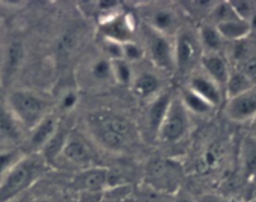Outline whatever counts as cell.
<instances>
[{"label":"cell","instance_id":"6da1fadb","mask_svg":"<svg viewBox=\"0 0 256 202\" xmlns=\"http://www.w3.org/2000/svg\"><path fill=\"white\" fill-rule=\"evenodd\" d=\"M89 134L98 145L112 152L128 151L136 140L135 125L116 114H95L86 119Z\"/></svg>","mask_w":256,"mask_h":202},{"label":"cell","instance_id":"7a4b0ae2","mask_svg":"<svg viewBox=\"0 0 256 202\" xmlns=\"http://www.w3.org/2000/svg\"><path fill=\"white\" fill-rule=\"evenodd\" d=\"M48 164L40 155H24L6 174L0 177V202H12L32 187L46 172Z\"/></svg>","mask_w":256,"mask_h":202},{"label":"cell","instance_id":"3957f363","mask_svg":"<svg viewBox=\"0 0 256 202\" xmlns=\"http://www.w3.org/2000/svg\"><path fill=\"white\" fill-rule=\"evenodd\" d=\"M6 107L22 127L32 130L48 115V104L40 95L25 89L9 92Z\"/></svg>","mask_w":256,"mask_h":202},{"label":"cell","instance_id":"277c9868","mask_svg":"<svg viewBox=\"0 0 256 202\" xmlns=\"http://www.w3.org/2000/svg\"><path fill=\"white\" fill-rule=\"evenodd\" d=\"M190 127V114L179 97L172 96L156 137L165 144H175L184 139Z\"/></svg>","mask_w":256,"mask_h":202},{"label":"cell","instance_id":"5b68a950","mask_svg":"<svg viewBox=\"0 0 256 202\" xmlns=\"http://www.w3.org/2000/svg\"><path fill=\"white\" fill-rule=\"evenodd\" d=\"M145 36H146L148 54L154 65L164 71H174V42L169 36L159 34L145 25Z\"/></svg>","mask_w":256,"mask_h":202},{"label":"cell","instance_id":"8992f818","mask_svg":"<svg viewBox=\"0 0 256 202\" xmlns=\"http://www.w3.org/2000/svg\"><path fill=\"white\" fill-rule=\"evenodd\" d=\"M112 174L106 167L92 166L80 172L74 179L72 185L80 194L102 195L112 185Z\"/></svg>","mask_w":256,"mask_h":202},{"label":"cell","instance_id":"52a82bcc","mask_svg":"<svg viewBox=\"0 0 256 202\" xmlns=\"http://www.w3.org/2000/svg\"><path fill=\"white\" fill-rule=\"evenodd\" d=\"M225 115L235 122L252 121L256 117V87L228 99Z\"/></svg>","mask_w":256,"mask_h":202},{"label":"cell","instance_id":"ba28073f","mask_svg":"<svg viewBox=\"0 0 256 202\" xmlns=\"http://www.w3.org/2000/svg\"><path fill=\"white\" fill-rule=\"evenodd\" d=\"M199 40L190 31H178L174 41L175 70L185 71L194 64L198 55Z\"/></svg>","mask_w":256,"mask_h":202},{"label":"cell","instance_id":"9c48e42d","mask_svg":"<svg viewBox=\"0 0 256 202\" xmlns=\"http://www.w3.org/2000/svg\"><path fill=\"white\" fill-rule=\"evenodd\" d=\"M100 31L104 39L114 40L124 44V42L132 41L134 22L130 15L118 14L105 19L100 25Z\"/></svg>","mask_w":256,"mask_h":202},{"label":"cell","instance_id":"30bf717a","mask_svg":"<svg viewBox=\"0 0 256 202\" xmlns=\"http://www.w3.org/2000/svg\"><path fill=\"white\" fill-rule=\"evenodd\" d=\"M62 156L70 164L82 167H92L94 156L86 142L75 134L68 135L66 142L62 151Z\"/></svg>","mask_w":256,"mask_h":202},{"label":"cell","instance_id":"8fae6325","mask_svg":"<svg viewBox=\"0 0 256 202\" xmlns=\"http://www.w3.org/2000/svg\"><path fill=\"white\" fill-rule=\"evenodd\" d=\"M192 91L209 102L212 107L220 106L222 102V89L205 74L192 75L188 86Z\"/></svg>","mask_w":256,"mask_h":202},{"label":"cell","instance_id":"7c38bea8","mask_svg":"<svg viewBox=\"0 0 256 202\" xmlns=\"http://www.w3.org/2000/svg\"><path fill=\"white\" fill-rule=\"evenodd\" d=\"M24 57L25 47L22 41L12 40L10 42H8L2 55V67H0L2 79L5 81L12 79L16 74L19 67L22 66Z\"/></svg>","mask_w":256,"mask_h":202},{"label":"cell","instance_id":"4fadbf2b","mask_svg":"<svg viewBox=\"0 0 256 202\" xmlns=\"http://www.w3.org/2000/svg\"><path fill=\"white\" fill-rule=\"evenodd\" d=\"M178 25H179V17L176 12L170 7H159L152 10L146 21V26L165 36L178 34L179 29Z\"/></svg>","mask_w":256,"mask_h":202},{"label":"cell","instance_id":"5bb4252c","mask_svg":"<svg viewBox=\"0 0 256 202\" xmlns=\"http://www.w3.org/2000/svg\"><path fill=\"white\" fill-rule=\"evenodd\" d=\"M200 61H202L205 75L209 76L212 81L216 82L222 89L225 87V84H226L230 75L226 60L219 52H212V54L202 55Z\"/></svg>","mask_w":256,"mask_h":202},{"label":"cell","instance_id":"9a60e30c","mask_svg":"<svg viewBox=\"0 0 256 202\" xmlns=\"http://www.w3.org/2000/svg\"><path fill=\"white\" fill-rule=\"evenodd\" d=\"M58 129V119L52 114H48L36 126L30 130L29 142L32 149L39 152Z\"/></svg>","mask_w":256,"mask_h":202},{"label":"cell","instance_id":"2e32d148","mask_svg":"<svg viewBox=\"0 0 256 202\" xmlns=\"http://www.w3.org/2000/svg\"><path fill=\"white\" fill-rule=\"evenodd\" d=\"M240 167L248 180H256V139L248 135L242 139L239 150Z\"/></svg>","mask_w":256,"mask_h":202},{"label":"cell","instance_id":"e0dca14e","mask_svg":"<svg viewBox=\"0 0 256 202\" xmlns=\"http://www.w3.org/2000/svg\"><path fill=\"white\" fill-rule=\"evenodd\" d=\"M22 137V126L6 106L0 104V145H12Z\"/></svg>","mask_w":256,"mask_h":202},{"label":"cell","instance_id":"ac0fdd59","mask_svg":"<svg viewBox=\"0 0 256 202\" xmlns=\"http://www.w3.org/2000/svg\"><path fill=\"white\" fill-rule=\"evenodd\" d=\"M172 99V95L170 92H160L152 99L150 104L149 110H148V125H149L150 131L154 132L155 135L159 131L160 125L164 120Z\"/></svg>","mask_w":256,"mask_h":202},{"label":"cell","instance_id":"d6986e66","mask_svg":"<svg viewBox=\"0 0 256 202\" xmlns=\"http://www.w3.org/2000/svg\"><path fill=\"white\" fill-rule=\"evenodd\" d=\"M215 26L222 39L232 40V41H240V40L245 39L252 31L249 22L242 19L229 20V21L220 22Z\"/></svg>","mask_w":256,"mask_h":202},{"label":"cell","instance_id":"ffe728a7","mask_svg":"<svg viewBox=\"0 0 256 202\" xmlns=\"http://www.w3.org/2000/svg\"><path fill=\"white\" fill-rule=\"evenodd\" d=\"M132 87L135 94L142 99L155 97L159 92L160 81L156 75L152 74V72H142L136 77H134Z\"/></svg>","mask_w":256,"mask_h":202},{"label":"cell","instance_id":"44dd1931","mask_svg":"<svg viewBox=\"0 0 256 202\" xmlns=\"http://www.w3.org/2000/svg\"><path fill=\"white\" fill-rule=\"evenodd\" d=\"M68 132L62 131V130L58 129V131L50 137L49 141L44 145L42 150L39 151V155L42 157L48 166H52L55 164L56 159L62 156V151L64 149V145L68 139Z\"/></svg>","mask_w":256,"mask_h":202},{"label":"cell","instance_id":"7402d4cb","mask_svg":"<svg viewBox=\"0 0 256 202\" xmlns=\"http://www.w3.org/2000/svg\"><path fill=\"white\" fill-rule=\"evenodd\" d=\"M150 177L152 179L155 186L164 190L175 187L178 181V176L174 170H172V165L162 161H158L154 165H152Z\"/></svg>","mask_w":256,"mask_h":202},{"label":"cell","instance_id":"603a6c76","mask_svg":"<svg viewBox=\"0 0 256 202\" xmlns=\"http://www.w3.org/2000/svg\"><path fill=\"white\" fill-rule=\"evenodd\" d=\"M88 76L90 81L96 85L105 84L108 81H114L112 72V60L105 56H100L90 61L88 66Z\"/></svg>","mask_w":256,"mask_h":202},{"label":"cell","instance_id":"cb8c5ba5","mask_svg":"<svg viewBox=\"0 0 256 202\" xmlns=\"http://www.w3.org/2000/svg\"><path fill=\"white\" fill-rule=\"evenodd\" d=\"M179 99L180 101L182 102V105H184L185 109L188 110L189 114L192 112V114L205 116V115H209L210 112L212 111V109H214L209 102L205 101L202 97H200L199 95L195 94L194 91H192L189 87L182 89Z\"/></svg>","mask_w":256,"mask_h":202},{"label":"cell","instance_id":"d4e9b609","mask_svg":"<svg viewBox=\"0 0 256 202\" xmlns=\"http://www.w3.org/2000/svg\"><path fill=\"white\" fill-rule=\"evenodd\" d=\"M199 40L200 46L204 47L205 54H212L219 52L222 45V37L220 36L216 26L214 24H204L199 29Z\"/></svg>","mask_w":256,"mask_h":202},{"label":"cell","instance_id":"484cf974","mask_svg":"<svg viewBox=\"0 0 256 202\" xmlns=\"http://www.w3.org/2000/svg\"><path fill=\"white\" fill-rule=\"evenodd\" d=\"M254 84L248 79L246 75L240 70L236 71H230L229 79H228L226 84H225V92H226L228 99L238 96L240 94L249 91V90L254 89Z\"/></svg>","mask_w":256,"mask_h":202},{"label":"cell","instance_id":"4316f807","mask_svg":"<svg viewBox=\"0 0 256 202\" xmlns=\"http://www.w3.org/2000/svg\"><path fill=\"white\" fill-rule=\"evenodd\" d=\"M112 79L116 84L132 85V80H134L132 64L124 59L112 60Z\"/></svg>","mask_w":256,"mask_h":202},{"label":"cell","instance_id":"83f0119b","mask_svg":"<svg viewBox=\"0 0 256 202\" xmlns=\"http://www.w3.org/2000/svg\"><path fill=\"white\" fill-rule=\"evenodd\" d=\"M222 155H224V151H222V147L220 145H212V146H209L205 150L204 154L202 155V157H200V169H202V171H210V170L215 169L220 164L222 157H224Z\"/></svg>","mask_w":256,"mask_h":202},{"label":"cell","instance_id":"f1b7e54d","mask_svg":"<svg viewBox=\"0 0 256 202\" xmlns=\"http://www.w3.org/2000/svg\"><path fill=\"white\" fill-rule=\"evenodd\" d=\"M210 17L214 21V25L220 24V22L229 21V20L240 19L236 12L232 9L230 1H219L215 2L212 9L210 10Z\"/></svg>","mask_w":256,"mask_h":202},{"label":"cell","instance_id":"f546056e","mask_svg":"<svg viewBox=\"0 0 256 202\" xmlns=\"http://www.w3.org/2000/svg\"><path fill=\"white\" fill-rule=\"evenodd\" d=\"M24 156L19 149H8L0 151V177L4 176L15 164Z\"/></svg>","mask_w":256,"mask_h":202},{"label":"cell","instance_id":"4dcf8cb0","mask_svg":"<svg viewBox=\"0 0 256 202\" xmlns=\"http://www.w3.org/2000/svg\"><path fill=\"white\" fill-rule=\"evenodd\" d=\"M230 4H232V9L236 12L238 16L248 22H249V20L252 19V15L256 12L255 2L252 1H246V0H234V1H230Z\"/></svg>","mask_w":256,"mask_h":202},{"label":"cell","instance_id":"1f68e13d","mask_svg":"<svg viewBox=\"0 0 256 202\" xmlns=\"http://www.w3.org/2000/svg\"><path fill=\"white\" fill-rule=\"evenodd\" d=\"M144 55L145 49L135 41H128L122 44V59L126 60L130 64L134 61H139Z\"/></svg>","mask_w":256,"mask_h":202},{"label":"cell","instance_id":"d6a6232c","mask_svg":"<svg viewBox=\"0 0 256 202\" xmlns=\"http://www.w3.org/2000/svg\"><path fill=\"white\" fill-rule=\"evenodd\" d=\"M102 49H104V56L109 60L122 59V44L114 41V40L104 39L102 40Z\"/></svg>","mask_w":256,"mask_h":202},{"label":"cell","instance_id":"836d02e7","mask_svg":"<svg viewBox=\"0 0 256 202\" xmlns=\"http://www.w3.org/2000/svg\"><path fill=\"white\" fill-rule=\"evenodd\" d=\"M78 101H79V97H78L76 92L75 91H68L62 95V100H60V107L65 111H70V110L74 109L76 106Z\"/></svg>","mask_w":256,"mask_h":202},{"label":"cell","instance_id":"e575fe53","mask_svg":"<svg viewBox=\"0 0 256 202\" xmlns=\"http://www.w3.org/2000/svg\"><path fill=\"white\" fill-rule=\"evenodd\" d=\"M240 71L244 72L248 76V79L256 86V57H252V59L246 60L240 69Z\"/></svg>","mask_w":256,"mask_h":202},{"label":"cell","instance_id":"d590c367","mask_svg":"<svg viewBox=\"0 0 256 202\" xmlns=\"http://www.w3.org/2000/svg\"><path fill=\"white\" fill-rule=\"evenodd\" d=\"M195 202H238V201L234 199H230V197L222 196V195L205 194V195H202L199 199L195 200Z\"/></svg>","mask_w":256,"mask_h":202},{"label":"cell","instance_id":"8d00e7d4","mask_svg":"<svg viewBox=\"0 0 256 202\" xmlns=\"http://www.w3.org/2000/svg\"><path fill=\"white\" fill-rule=\"evenodd\" d=\"M102 195L99 194H80L78 202H102Z\"/></svg>","mask_w":256,"mask_h":202},{"label":"cell","instance_id":"74e56055","mask_svg":"<svg viewBox=\"0 0 256 202\" xmlns=\"http://www.w3.org/2000/svg\"><path fill=\"white\" fill-rule=\"evenodd\" d=\"M172 202H195V199H192V197L190 196L189 194H186V192L179 191Z\"/></svg>","mask_w":256,"mask_h":202},{"label":"cell","instance_id":"f35d334b","mask_svg":"<svg viewBox=\"0 0 256 202\" xmlns=\"http://www.w3.org/2000/svg\"><path fill=\"white\" fill-rule=\"evenodd\" d=\"M100 5V9L105 10V11H112V10H114L115 7L119 5V2L118 1H100L99 2Z\"/></svg>","mask_w":256,"mask_h":202},{"label":"cell","instance_id":"ab89813d","mask_svg":"<svg viewBox=\"0 0 256 202\" xmlns=\"http://www.w3.org/2000/svg\"><path fill=\"white\" fill-rule=\"evenodd\" d=\"M249 24H250V27H252V30L256 29V12L254 15H252V19L249 20Z\"/></svg>","mask_w":256,"mask_h":202},{"label":"cell","instance_id":"60d3db41","mask_svg":"<svg viewBox=\"0 0 256 202\" xmlns=\"http://www.w3.org/2000/svg\"><path fill=\"white\" fill-rule=\"evenodd\" d=\"M252 134H250V135H252V136H254L256 139V117L254 120H252Z\"/></svg>","mask_w":256,"mask_h":202},{"label":"cell","instance_id":"b9f144b4","mask_svg":"<svg viewBox=\"0 0 256 202\" xmlns=\"http://www.w3.org/2000/svg\"><path fill=\"white\" fill-rule=\"evenodd\" d=\"M35 202H52L50 200H46V199H40V200H36Z\"/></svg>","mask_w":256,"mask_h":202},{"label":"cell","instance_id":"7bdbcfd3","mask_svg":"<svg viewBox=\"0 0 256 202\" xmlns=\"http://www.w3.org/2000/svg\"><path fill=\"white\" fill-rule=\"evenodd\" d=\"M252 202H256V197H255V199H254V200H252Z\"/></svg>","mask_w":256,"mask_h":202}]
</instances>
